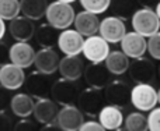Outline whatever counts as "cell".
Listing matches in <instances>:
<instances>
[{
    "instance_id": "6da1fadb",
    "label": "cell",
    "mask_w": 160,
    "mask_h": 131,
    "mask_svg": "<svg viewBox=\"0 0 160 131\" xmlns=\"http://www.w3.org/2000/svg\"><path fill=\"white\" fill-rule=\"evenodd\" d=\"M75 14V8L72 7L70 3H63L56 0L53 3H48L44 17L47 18L48 24L55 27L56 29H65L73 24Z\"/></svg>"
},
{
    "instance_id": "7a4b0ae2",
    "label": "cell",
    "mask_w": 160,
    "mask_h": 131,
    "mask_svg": "<svg viewBox=\"0 0 160 131\" xmlns=\"http://www.w3.org/2000/svg\"><path fill=\"white\" fill-rule=\"evenodd\" d=\"M129 102L139 112H149L155 106H158L159 92L152 84L141 82L131 88Z\"/></svg>"
},
{
    "instance_id": "3957f363",
    "label": "cell",
    "mask_w": 160,
    "mask_h": 131,
    "mask_svg": "<svg viewBox=\"0 0 160 131\" xmlns=\"http://www.w3.org/2000/svg\"><path fill=\"white\" fill-rule=\"evenodd\" d=\"M131 22H132V28L135 32L141 34L145 38H149L150 35L159 32L160 21H159V14L156 13L153 8H139L135 10L131 17Z\"/></svg>"
},
{
    "instance_id": "277c9868",
    "label": "cell",
    "mask_w": 160,
    "mask_h": 131,
    "mask_svg": "<svg viewBox=\"0 0 160 131\" xmlns=\"http://www.w3.org/2000/svg\"><path fill=\"white\" fill-rule=\"evenodd\" d=\"M104 93L98 88L88 87L79 92L78 99H76V105H78L79 110L86 116L90 117H96L101 107L104 106Z\"/></svg>"
},
{
    "instance_id": "5b68a950",
    "label": "cell",
    "mask_w": 160,
    "mask_h": 131,
    "mask_svg": "<svg viewBox=\"0 0 160 131\" xmlns=\"http://www.w3.org/2000/svg\"><path fill=\"white\" fill-rule=\"evenodd\" d=\"M79 87L76 84V81H70L66 78L56 79L55 82H52L51 87V93L52 101H55L61 106H66V105H75L76 99L79 95Z\"/></svg>"
},
{
    "instance_id": "8992f818",
    "label": "cell",
    "mask_w": 160,
    "mask_h": 131,
    "mask_svg": "<svg viewBox=\"0 0 160 131\" xmlns=\"http://www.w3.org/2000/svg\"><path fill=\"white\" fill-rule=\"evenodd\" d=\"M104 99L108 105H114V106L124 109L129 103V93L131 87L122 79H111L104 88Z\"/></svg>"
},
{
    "instance_id": "52a82bcc",
    "label": "cell",
    "mask_w": 160,
    "mask_h": 131,
    "mask_svg": "<svg viewBox=\"0 0 160 131\" xmlns=\"http://www.w3.org/2000/svg\"><path fill=\"white\" fill-rule=\"evenodd\" d=\"M82 53L90 63H102L110 53V43L100 35H90L83 41Z\"/></svg>"
},
{
    "instance_id": "ba28073f",
    "label": "cell",
    "mask_w": 160,
    "mask_h": 131,
    "mask_svg": "<svg viewBox=\"0 0 160 131\" xmlns=\"http://www.w3.org/2000/svg\"><path fill=\"white\" fill-rule=\"evenodd\" d=\"M52 79L48 74H44L41 71H34L28 74L24 79V85L28 95H31L34 99L48 98L51 93V87H52Z\"/></svg>"
},
{
    "instance_id": "9c48e42d",
    "label": "cell",
    "mask_w": 160,
    "mask_h": 131,
    "mask_svg": "<svg viewBox=\"0 0 160 131\" xmlns=\"http://www.w3.org/2000/svg\"><path fill=\"white\" fill-rule=\"evenodd\" d=\"M128 73L129 77L135 84H141V82H146V84H152L156 78V67L152 60L145 59L143 56L133 59L132 63H129L128 67Z\"/></svg>"
},
{
    "instance_id": "30bf717a",
    "label": "cell",
    "mask_w": 160,
    "mask_h": 131,
    "mask_svg": "<svg viewBox=\"0 0 160 131\" xmlns=\"http://www.w3.org/2000/svg\"><path fill=\"white\" fill-rule=\"evenodd\" d=\"M98 32L100 36L105 39L108 43H118L127 32V25H125V21H122L118 17L108 16L100 21Z\"/></svg>"
},
{
    "instance_id": "8fae6325",
    "label": "cell",
    "mask_w": 160,
    "mask_h": 131,
    "mask_svg": "<svg viewBox=\"0 0 160 131\" xmlns=\"http://www.w3.org/2000/svg\"><path fill=\"white\" fill-rule=\"evenodd\" d=\"M83 121H84L83 113L79 110V107L75 105H66V106H62L61 110H58L55 123L59 130L78 131Z\"/></svg>"
},
{
    "instance_id": "7c38bea8",
    "label": "cell",
    "mask_w": 160,
    "mask_h": 131,
    "mask_svg": "<svg viewBox=\"0 0 160 131\" xmlns=\"http://www.w3.org/2000/svg\"><path fill=\"white\" fill-rule=\"evenodd\" d=\"M25 74L24 68L13 63H4L0 66V85L8 91H16L24 85Z\"/></svg>"
},
{
    "instance_id": "4fadbf2b",
    "label": "cell",
    "mask_w": 160,
    "mask_h": 131,
    "mask_svg": "<svg viewBox=\"0 0 160 131\" xmlns=\"http://www.w3.org/2000/svg\"><path fill=\"white\" fill-rule=\"evenodd\" d=\"M83 41H84V36L82 34H79L76 29L65 28L59 34L56 45L59 46V50L62 53H65L66 56H73L82 53Z\"/></svg>"
},
{
    "instance_id": "5bb4252c",
    "label": "cell",
    "mask_w": 160,
    "mask_h": 131,
    "mask_svg": "<svg viewBox=\"0 0 160 131\" xmlns=\"http://www.w3.org/2000/svg\"><path fill=\"white\" fill-rule=\"evenodd\" d=\"M35 50L28 42H18L8 47V61L21 68H28L34 63Z\"/></svg>"
},
{
    "instance_id": "9a60e30c",
    "label": "cell",
    "mask_w": 160,
    "mask_h": 131,
    "mask_svg": "<svg viewBox=\"0 0 160 131\" xmlns=\"http://www.w3.org/2000/svg\"><path fill=\"white\" fill-rule=\"evenodd\" d=\"M111 75L112 74L107 70L104 63H90L87 67H84V71H83L86 84L98 89H102L111 81Z\"/></svg>"
},
{
    "instance_id": "2e32d148",
    "label": "cell",
    "mask_w": 160,
    "mask_h": 131,
    "mask_svg": "<svg viewBox=\"0 0 160 131\" xmlns=\"http://www.w3.org/2000/svg\"><path fill=\"white\" fill-rule=\"evenodd\" d=\"M119 43H121V50L129 59L141 57L146 53V38L135 31L125 32Z\"/></svg>"
},
{
    "instance_id": "e0dca14e",
    "label": "cell",
    "mask_w": 160,
    "mask_h": 131,
    "mask_svg": "<svg viewBox=\"0 0 160 131\" xmlns=\"http://www.w3.org/2000/svg\"><path fill=\"white\" fill-rule=\"evenodd\" d=\"M59 60H61V57L53 47H42L41 50L35 53L32 64L37 67V71L51 75L55 71H58Z\"/></svg>"
},
{
    "instance_id": "ac0fdd59",
    "label": "cell",
    "mask_w": 160,
    "mask_h": 131,
    "mask_svg": "<svg viewBox=\"0 0 160 131\" xmlns=\"http://www.w3.org/2000/svg\"><path fill=\"white\" fill-rule=\"evenodd\" d=\"M58 110L59 107L55 101H52L49 98H41L37 99V102H34L32 115L38 123L49 124V123H55Z\"/></svg>"
},
{
    "instance_id": "d6986e66",
    "label": "cell",
    "mask_w": 160,
    "mask_h": 131,
    "mask_svg": "<svg viewBox=\"0 0 160 131\" xmlns=\"http://www.w3.org/2000/svg\"><path fill=\"white\" fill-rule=\"evenodd\" d=\"M8 32L16 41L18 42H28L32 39L34 32H35V25L32 20L27 18L24 16H17L13 20H10L8 24Z\"/></svg>"
},
{
    "instance_id": "ffe728a7",
    "label": "cell",
    "mask_w": 160,
    "mask_h": 131,
    "mask_svg": "<svg viewBox=\"0 0 160 131\" xmlns=\"http://www.w3.org/2000/svg\"><path fill=\"white\" fill-rule=\"evenodd\" d=\"M59 73H61L62 78L70 79V81H78L82 78L83 71H84V63L79 57V55L73 56H65L63 59L59 60Z\"/></svg>"
},
{
    "instance_id": "44dd1931",
    "label": "cell",
    "mask_w": 160,
    "mask_h": 131,
    "mask_svg": "<svg viewBox=\"0 0 160 131\" xmlns=\"http://www.w3.org/2000/svg\"><path fill=\"white\" fill-rule=\"evenodd\" d=\"M97 116H98V121L104 127V130H119L124 123L122 109L114 106V105H104Z\"/></svg>"
},
{
    "instance_id": "7402d4cb",
    "label": "cell",
    "mask_w": 160,
    "mask_h": 131,
    "mask_svg": "<svg viewBox=\"0 0 160 131\" xmlns=\"http://www.w3.org/2000/svg\"><path fill=\"white\" fill-rule=\"evenodd\" d=\"M75 28L79 34L83 36H90L98 32V24L100 20L97 14L90 13L87 10H83L80 13L75 14V20H73Z\"/></svg>"
},
{
    "instance_id": "603a6c76",
    "label": "cell",
    "mask_w": 160,
    "mask_h": 131,
    "mask_svg": "<svg viewBox=\"0 0 160 131\" xmlns=\"http://www.w3.org/2000/svg\"><path fill=\"white\" fill-rule=\"evenodd\" d=\"M102 63L112 75H122L128 71L129 57L122 50H114V52L108 53Z\"/></svg>"
},
{
    "instance_id": "cb8c5ba5",
    "label": "cell",
    "mask_w": 160,
    "mask_h": 131,
    "mask_svg": "<svg viewBox=\"0 0 160 131\" xmlns=\"http://www.w3.org/2000/svg\"><path fill=\"white\" fill-rule=\"evenodd\" d=\"M10 109L17 117H30L32 115L34 98L28 93H16L10 98Z\"/></svg>"
},
{
    "instance_id": "d4e9b609",
    "label": "cell",
    "mask_w": 160,
    "mask_h": 131,
    "mask_svg": "<svg viewBox=\"0 0 160 131\" xmlns=\"http://www.w3.org/2000/svg\"><path fill=\"white\" fill-rule=\"evenodd\" d=\"M59 36V29H56L55 27H52L51 24H42L38 28H35L34 36L37 43L41 47H53L58 42Z\"/></svg>"
},
{
    "instance_id": "484cf974",
    "label": "cell",
    "mask_w": 160,
    "mask_h": 131,
    "mask_svg": "<svg viewBox=\"0 0 160 131\" xmlns=\"http://www.w3.org/2000/svg\"><path fill=\"white\" fill-rule=\"evenodd\" d=\"M48 7V0H20V13L30 20H41Z\"/></svg>"
},
{
    "instance_id": "4316f807",
    "label": "cell",
    "mask_w": 160,
    "mask_h": 131,
    "mask_svg": "<svg viewBox=\"0 0 160 131\" xmlns=\"http://www.w3.org/2000/svg\"><path fill=\"white\" fill-rule=\"evenodd\" d=\"M108 8H111L112 16L121 18L122 21H127L136 10V3L135 0H111Z\"/></svg>"
},
{
    "instance_id": "83f0119b",
    "label": "cell",
    "mask_w": 160,
    "mask_h": 131,
    "mask_svg": "<svg viewBox=\"0 0 160 131\" xmlns=\"http://www.w3.org/2000/svg\"><path fill=\"white\" fill-rule=\"evenodd\" d=\"M122 126L128 131H146L148 130L146 116L142 115L141 112L129 113L127 116V119H124Z\"/></svg>"
},
{
    "instance_id": "f1b7e54d",
    "label": "cell",
    "mask_w": 160,
    "mask_h": 131,
    "mask_svg": "<svg viewBox=\"0 0 160 131\" xmlns=\"http://www.w3.org/2000/svg\"><path fill=\"white\" fill-rule=\"evenodd\" d=\"M20 14V0H0V18L10 21Z\"/></svg>"
},
{
    "instance_id": "f546056e",
    "label": "cell",
    "mask_w": 160,
    "mask_h": 131,
    "mask_svg": "<svg viewBox=\"0 0 160 131\" xmlns=\"http://www.w3.org/2000/svg\"><path fill=\"white\" fill-rule=\"evenodd\" d=\"M84 10L94 14H101L108 10L111 0H79Z\"/></svg>"
},
{
    "instance_id": "4dcf8cb0",
    "label": "cell",
    "mask_w": 160,
    "mask_h": 131,
    "mask_svg": "<svg viewBox=\"0 0 160 131\" xmlns=\"http://www.w3.org/2000/svg\"><path fill=\"white\" fill-rule=\"evenodd\" d=\"M146 52H149L152 59L160 60V34L159 32L150 35L149 41H146Z\"/></svg>"
},
{
    "instance_id": "1f68e13d",
    "label": "cell",
    "mask_w": 160,
    "mask_h": 131,
    "mask_svg": "<svg viewBox=\"0 0 160 131\" xmlns=\"http://www.w3.org/2000/svg\"><path fill=\"white\" fill-rule=\"evenodd\" d=\"M148 130L150 131H159L160 130V109L155 106L149 110V116L146 117Z\"/></svg>"
},
{
    "instance_id": "d6a6232c",
    "label": "cell",
    "mask_w": 160,
    "mask_h": 131,
    "mask_svg": "<svg viewBox=\"0 0 160 131\" xmlns=\"http://www.w3.org/2000/svg\"><path fill=\"white\" fill-rule=\"evenodd\" d=\"M13 129L16 131H32L37 130V124L34 121L28 120V117H21V120L17 121L13 126Z\"/></svg>"
},
{
    "instance_id": "836d02e7",
    "label": "cell",
    "mask_w": 160,
    "mask_h": 131,
    "mask_svg": "<svg viewBox=\"0 0 160 131\" xmlns=\"http://www.w3.org/2000/svg\"><path fill=\"white\" fill-rule=\"evenodd\" d=\"M10 91L0 85V112H6L10 105Z\"/></svg>"
},
{
    "instance_id": "e575fe53",
    "label": "cell",
    "mask_w": 160,
    "mask_h": 131,
    "mask_svg": "<svg viewBox=\"0 0 160 131\" xmlns=\"http://www.w3.org/2000/svg\"><path fill=\"white\" fill-rule=\"evenodd\" d=\"M13 120L6 112H0V131H8L13 129Z\"/></svg>"
},
{
    "instance_id": "d590c367",
    "label": "cell",
    "mask_w": 160,
    "mask_h": 131,
    "mask_svg": "<svg viewBox=\"0 0 160 131\" xmlns=\"http://www.w3.org/2000/svg\"><path fill=\"white\" fill-rule=\"evenodd\" d=\"M79 130L80 131H102L104 127L100 124V121L90 120V121H83Z\"/></svg>"
},
{
    "instance_id": "8d00e7d4",
    "label": "cell",
    "mask_w": 160,
    "mask_h": 131,
    "mask_svg": "<svg viewBox=\"0 0 160 131\" xmlns=\"http://www.w3.org/2000/svg\"><path fill=\"white\" fill-rule=\"evenodd\" d=\"M8 45L6 42L0 41V66L8 63Z\"/></svg>"
},
{
    "instance_id": "74e56055",
    "label": "cell",
    "mask_w": 160,
    "mask_h": 131,
    "mask_svg": "<svg viewBox=\"0 0 160 131\" xmlns=\"http://www.w3.org/2000/svg\"><path fill=\"white\" fill-rule=\"evenodd\" d=\"M160 3V0H138V4L145 8H155Z\"/></svg>"
},
{
    "instance_id": "f35d334b",
    "label": "cell",
    "mask_w": 160,
    "mask_h": 131,
    "mask_svg": "<svg viewBox=\"0 0 160 131\" xmlns=\"http://www.w3.org/2000/svg\"><path fill=\"white\" fill-rule=\"evenodd\" d=\"M4 34H6V24H4V20L0 18V41L3 39Z\"/></svg>"
},
{
    "instance_id": "ab89813d",
    "label": "cell",
    "mask_w": 160,
    "mask_h": 131,
    "mask_svg": "<svg viewBox=\"0 0 160 131\" xmlns=\"http://www.w3.org/2000/svg\"><path fill=\"white\" fill-rule=\"evenodd\" d=\"M58 2H63V3H73L76 0H58Z\"/></svg>"
}]
</instances>
